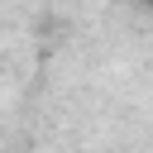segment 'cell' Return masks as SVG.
Here are the masks:
<instances>
[]
</instances>
